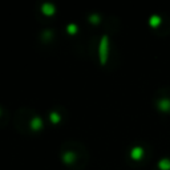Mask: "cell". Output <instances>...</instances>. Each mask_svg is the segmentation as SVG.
Masks as SVG:
<instances>
[{
	"mask_svg": "<svg viewBox=\"0 0 170 170\" xmlns=\"http://www.w3.org/2000/svg\"><path fill=\"white\" fill-rule=\"evenodd\" d=\"M157 105H158V108H160L161 110L167 112V110H170V98L169 97H161L160 103H158Z\"/></svg>",
	"mask_w": 170,
	"mask_h": 170,
	"instance_id": "1",
	"label": "cell"
}]
</instances>
